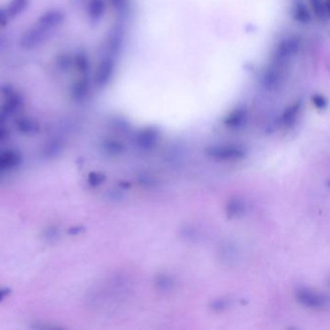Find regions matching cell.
Returning a JSON list of instances; mask_svg holds the SVG:
<instances>
[{"label":"cell","mask_w":330,"mask_h":330,"mask_svg":"<svg viewBox=\"0 0 330 330\" xmlns=\"http://www.w3.org/2000/svg\"><path fill=\"white\" fill-rule=\"evenodd\" d=\"M51 31H53L52 28L37 20L35 25L27 31L24 32L22 35L21 39V47L26 50H33L37 48L46 41Z\"/></svg>","instance_id":"cell-1"},{"label":"cell","mask_w":330,"mask_h":330,"mask_svg":"<svg viewBox=\"0 0 330 330\" xmlns=\"http://www.w3.org/2000/svg\"><path fill=\"white\" fill-rule=\"evenodd\" d=\"M0 96L2 98V105L0 111L7 116L18 112L22 106V98L21 96L15 91L10 85H1L0 86Z\"/></svg>","instance_id":"cell-2"},{"label":"cell","mask_w":330,"mask_h":330,"mask_svg":"<svg viewBox=\"0 0 330 330\" xmlns=\"http://www.w3.org/2000/svg\"><path fill=\"white\" fill-rule=\"evenodd\" d=\"M298 301L309 308H322L326 300L321 295L309 288H300L297 292Z\"/></svg>","instance_id":"cell-3"},{"label":"cell","mask_w":330,"mask_h":330,"mask_svg":"<svg viewBox=\"0 0 330 330\" xmlns=\"http://www.w3.org/2000/svg\"><path fill=\"white\" fill-rule=\"evenodd\" d=\"M206 153L215 159L237 160L243 158L245 152L240 149L229 148V146H218L207 149Z\"/></svg>","instance_id":"cell-4"},{"label":"cell","mask_w":330,"mask_h":330,"mask_svg":"<svg viewBox=\"0 0 330 330\" xmlns=\"http://www.w3.org/2000/svg\"><path fill=\"white\" fill-rule=\"evenodd\" d=\"M90 90V82L88 76H81L75 82L71 88V95L76 101H84Z\"/></svg>","instance_id":"cell-5"},{"label":"cell","mask_w":330,"mask_h":330,"mask_svg":"<svg viewBox=\"0 0 330 330\" xmlns=\"http://www.w3.org/2000/svg\"><path fill=\"white\" fill-rule=\"evenodd\" d=\"M63 12L59 10H50L44 13L38 21L47 24L50 28L55 29L59 27L64 21Z\"/></svg>","instance_id":"cell-6"},{"label":"cell","mask_w":330,"mask_h":330,"mask_svg":"<svg viewBox=\"0 0 330 330\" xmlns=\"http://www.w3.org/2000/svg\"><path fill=\"white\" fill-rule=\"evenodd\" d=\"M105 12V4L103 0H90L87 6V16L89 21L97 22L103 17Z\"/></svg>","instance_id":"cell-7"},{"label":"cell","mask_w":330,"mask_h":330,"mask_svg":"<svg viewBox=\"0 0 330 330\" xmlns=\"http://www.w3.org/2000/svg\"><path fill=\"white\" fill-rule=\"evenodd\" d=\"M73 66L81 76H88L90 71V63L88 56L85 52H78L73 56Z\"/></svg>","instance_id":"cell-8"},{"label":"cell","mask_w":330,"mask_h":330,"mask_svg":"<svg viewBox=\"0 0 330 330\" xmlns=\"http://www.w3.org/2000/svg\"><path fill=\"white\" fill-rule=\"evenodd\" d=\"M20 162L19 155L10 150L0 152V170H8L16 167Z\"/></svg>","instance_id":"cell-9"},{"label":"cell","mask_w":330,"mask_h":330,"mask_svg":"<svg viewBox=\"0 0 330 330\" xmlns=\"http://www.w3.org/2000/svg\"><path fill=\"white\" fill-rule=\"evenodd\" d=\"M29 0H11L10 3L6 7L5 12L8 16V19H13L19 16L28 6Z\"/></svg>","instance_id":"cell-10"},{"label":"cell","mask_w":330,"mask_h":330,"mask_svg":"<svg viewBox=\"0 0 330 330\" xmlns=\"http://www.w3.org/2000/svg\"><path fill=\"white\" fill-rule=\"evenodd\" d=\"M17 126L22 133H34L38 130V125L31 118L21 117L17 120Z\"/></svg>","instance_id":"cell-11"},{"label":"cell","mask_w":330,"mask_h":330,"mask_svg":"<svg viewBox=\"0 0 330 330\" xmlns=\"http://www.w3.org/2000/svg\"><path fill=\"white\" fill-rule=\"evenodd\" d=\"M244 210V204L238 199H233L230 201L227 206V211L230 216H238Z\"/></svg>","instance_id":"cell-12"},{"label":"cell","mask_w":330,"mask_h":330,"mask_svg":"<svg viewBox=\"0 0 330 330\" xmlns=\"http://www.w3.org/2000/svg\"><path fill=\"white\" fill-rule=\"evenodd\" d=\"M156 142V135L153 132L148 131L139 137V145L144 149H151Z\"/></svg>","instance_id":"cell-13"},{"label":"cell","mask_w":330,"mask_h":330,"mask_svg":"<svg viewBox=\"0 0 330 330\" xmlns=\"http://www.w3.org/2000/svg\"><path fill=\"white\" fill-rule=\"evenodd\" d=\"M156 284L162 289H170V287L173 286V281L168 275H160L157 277Z\"/></svg>","instance_id":"cell-14"},{"label":"cell","mask_w":330,"mask_h":330,"mask_svg":"<svg viewBox=\"0 0 330 330\" xmlns=\"http://www.w3.org/2000/svg\"><path fill=\"white\" fill-rule=\"evenodd\" d=\"M105 180V175L100 172H91L88 176V182L92 186H98Z\"/></svg>","instance_id":"cell-15"},{"label":"cell","mask_w":330,"mask_h":330,"mask_svg":"<svg viewBox=\"0 0 330 330\" xmlns=\"http://www.w3.org/2000/svg\"><path fill=\"white\" fill-rule=\"evenodd\" d=\"M106 148H107V150L109 152H113V153H118V152H121L122 151V146L119 144V143H117V142H114V141H108L106 144Z\"/></svg>","instance_id":"cell-16"},{"label":"cell","mask_w":330,"mask_h":330,"mask_svg":"<svg viewBox=\"0 0 330 330\" xmlns=\"http://www.w3.org/2000/svg\"><path fill=\"white\" fill-rule=\"evenodd\" d=\"M228 306V301L226 299H219L215 302H213L212 308L215 310H222Z\"/></svg>","instance_id":"cell-17"},{"label":"cell","mask_w":330,"mask_h":330,"mask_svg":"<svg viewBox=\"0 0 330 330\" xmlns=\"http://www.w3.org/2000/svg\"><path fill=\"white\" fill-rule=\"evenodd\" d=\"M11 290L7 287H0V302L10 295Z\"/></svg>","instance_id":"cell-18"},{"label":"cell","mask_w":330,"mask_h":330,"mask_svg":"<svg viewBox=\"0 0 330 330\" xmlns=\"http://www.w3.org/2000/svg\"><path fill=\"white\" fill-rule=\"evenodd\" d=\"M8 16L5 12V9H0V25L5 24L8 21Z\"/></svg>","instance_id":"cell-19"}]
</instances>
